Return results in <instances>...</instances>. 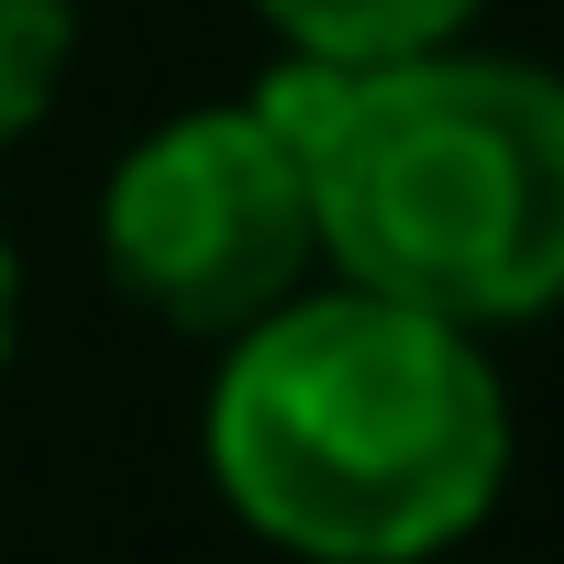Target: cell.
<instances>
[{"mask_svg": "<svg viewBox=\"0 0 564 564\" xmlns=\"http://www.w3.org/2000/svg\"><path fill=\"white\" fill-rule=\"evenodd\" d=\"M12 355H23V243L0 232V377H12Z\"/></svg>", "mask_w": 564, "mask_h": 564, "instance_id": "6", "label": "cell"}, {"mask_svg": "<svg viewBox=\"0 0 564 564\" xmlns=\"http://www.w3.org/2000/svg\"><path fill=\"white\" fill-rule=\"evenodd\" d=\"M100 265L144 322H166L188 344L254 333L322 265V210H311L300 144L254 100H210V111L133 133L122 166L100 177Z\"/></svg>", "mask_w": 564, "mask_h": 564, "instance_id": "3", "label": "cell"}, {"mask_svg": "<svg viewBox=\"0 0 564 564\" xmlns=\"http://www.w3.org/2000/svg\"><path fill=\"white\" fill-rule=\"evenodd\" d=\"M509 454L498 355L344 276L232 333L199 399L210 498L300 564H432L476 542Z\"/></svg>", "mask_w": 564, "mask_h": 564, "instance_id": "1", "label": "cell"}, {"mask_svg": "<svg viewBox=\"0 0 564 564\" xmlns=\"http://www.w3.org/2000/svg\"><path fill=\"white\" fill-rule=\"evenodd\" d=\"M67 56H78V0H0V155L56 111Z\"/></svg>", "mask_w": 564, "mask_h": 564, "instance_id": "5", "label": "cell"}, {"mask_svg": "<svg viewBox=\"0 0 564 564\" xmlns=\"http://www.w3.org/2000/svg\"><path fill=\"white\" fill-rule=\"evenodd\" d=\"M276 23V45L311 56V67H399V56H432L454 45L487 0H254Z\"/></svg>", "mask_w": 564, "mask_h": 564, "instance_id": "4", "label": "cell"}, {"mask_svg": "<svg viewBox=\"0 0 564 564\" xmlns=\"http://www.w3.org/2000/svg\"><path fill=\"white\" fill-rule=\"evenodd\" d=\"M254 111L300 144L322 265L454 333L564 311V78L531 56L432 45L399 67L289 56Z\"/></svg>", "mask_w": 564, "mask_h": 564, "instance_id": "2", "label": "cell"}]
</instances>
